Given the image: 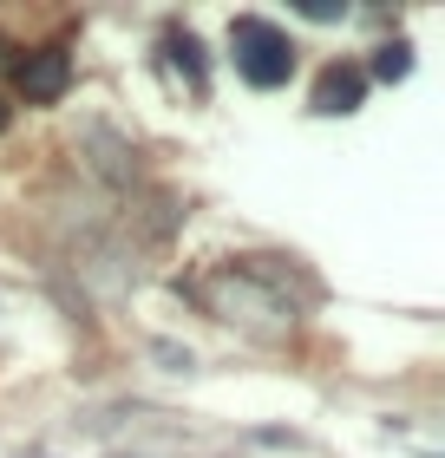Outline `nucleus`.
<instances>
[{
  "label": "nucleus",
  "instance_id": "nucleus-1",
  "mask_svg": "<svg viewBox=\"0 0 445 458\" xmlns=\"http://www.w3.org/2000/svg\"><path fill=\"white\" fill-rule=\"evenodd\" d=\"M288 276L295 268H275V256H236L197 288V301L217 321L275 341V335H288V327L302 321V301H288Z\"/></svg>",
  "mask_w": 445,
  "mask_h": 458
},
{
  "label": "nucleus",
  "instance_id": "nucleus-2",
  "mask_svg": "<svg viewBox=\"0 0 445 458\" xmlns=\"http://www.w3.org/2000/svg\"><path fill=\"white\" fill-rule=\"evenodd\" d=\"M229 59H236L243 86L275 92V86H288V72H295V39L262 13H236V27H229Z\"/></svg>",
  "mask_w": 445,
  "mask_h": 458
},
{
  "label": "nucleus",
  "instance_id": "nucleus-3",
  "mask_svg": "<svg viewBox=\"0 0 445 458\" xmlns=\"http://www.w3.org/2000/svg\"><path fill=\"white\" fill-rule=\"evenodd\" d=\"M13 86L27 106H53V98H66L73 86V53L66 47H33V53H20L13 59Z\"/></svg>",
  "mask_w": 445,
  "mask_h": 458
},
{
  "label": "nucleus",
  "instance_id": "nucleus-4",
  "mask_svg": "<svg viewBox=\"0 0 445 458\" xmlns=\"http://www.w3.org/2000/svg\"><path fill=\"white\" fill-rule=\"evenodd\" d=\"M360 98H367V72H360V66H328L321 79H314V112H321V118L360 112Z\"/></svg>",
  "mask_w": 445,
  "mask_h": 458
},
{
  "label": "nucleus",
  "instance_id": "nucleus-5",
  "mask_svg": "<svg viewBox=\"0 0 445 458\" xmlns=\"http://www.w3.org/2000/svg\"><path fill=\"white\" fill-rule=\"evenodd\" d=\"M164 47H171V66L190 79V92H210V66H203V39L190 33V27H171V39H164Z\"/></svg>",
  "mask_w": 445,
  "mask_h": 458
},
{
  "label": "nucleus",
  "instance_id": "nucleus-6",
  "mask_svg": "<svg viewBox=\"0 0 445 458\" xmlns=\"http://www.w3.org/2000/svg\"><path fill=\"white\" fill-rule=\"evenodd\" d=\"M367 79H387V86H399V79L413 72V39H387V47H373V66H360Z\"/></svg>",
  "mask_w": 445,
  "mask_h": 458
},
{
  "label": "nucleus",
  "instance_id": "nucleus-7",
  "mask_svg": "<svg viewBox=\"0 0 445 458\" xmlns=\"http://www.w3.org/2000/svg\"><path fill=\"white\" fill-rule=\"evenodd\" d=\"M151 360H164L171 373H190V367H197V353L177 347V341H151Z\"/></svg>",
  "mask_w": 445,
  "mask_h": 458
},
{
  "label": "nucleus",
  "instance_id": "nucleus-8",
  "mask_svg": "<svg viewBox=\"0 0 445 458\" xmlns=\"http://www.w3.org/2000/svg\"><path fill=\"white\" fill-rule=\"evenodd\" d=\"M7 124H13V112H7V98H0V131H7Z\"/></svg>",
  "mask_w": 445,
  "mask_h": 458
},
{
  "label": "nucleus",
  "instance_id": "nucleus-9",
  "mask_svg": "<svg viewBox=\"0 0 445 458\" xmlns=\"http://www.w3.org/2000/svg\"><path fill=\"white\" fill-rule=\"evenodd\" d=\"M0 59H7V47H0Z\"/></svg>",
  "mask_w": 445,
  "mask_h": 458
}]
</instances>
